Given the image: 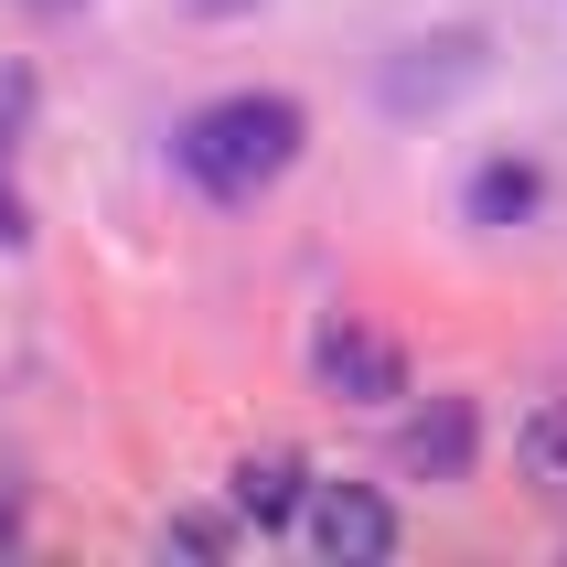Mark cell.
<instances>
[{
    "instance_id": "cell-10",
    "label": "cell",
    "mask_w": 567,
    "mask_h": 567,
    "mask_svg": "<svg viewBox=\"0 0 567 567\" xmlns=\"http://www.w3.org/2000/svg\"><path fill=\"white\" fill-rule=\"evenodd\" d=\"M193 11H236V0H193Z\"/></svg>"
},
{
    "instance_id": "cell-1",
    "label": "cell",
    "mask_w": 567,
    "mask_h": 567,
    "mask_svg": "<svg viewBox=\"0 0 567 567\" xmlns=\"http://www.w3.org/2000/svg\"><path fill=\"white\" fill-rule=\"evenodd\" d=\"M172 151H183V172L215 193V204H247V193H268L289 161H300V107H289V96H215V107L183 118Z\"/></svg>"
},
{
    "instance_id": "cell-5",
    "label": "cell",
    "mask_w": 567,
    "mask_h": 567,
    "mask_svg": "<svg viewBox=\"0 0 567 567\" xmlns=\"http://www.w3.org/2000/svg\"><path fill=\"white\" fill-rule=\"evenodd\" d=\"M300 504H311L300 461H247V472H236V514H247V525H289Z\"/></svg>"
},
{
    "instance_id": "cell-2",
    "label": "cell",
    "mask_w": 567,
    "mask_h": 567,
    "mask_svg": "<svg viewBox=\"0 0 567 567\" xmlns=\"http://www.w3.org/2000/svg\"><path fill=\"white\" fill-rule=\"evenodd\" d=\"M311 364H321L332 396H353V408H396V396H408V353L385 343V332H364V321H321Z\"/></svg>"
},
{
    "instance_id": "cell-11",
    "label": "cell",
    "mask_w": 567,
    "mask_h": 567,
    "mask_svg": "<svg viewBox=\"0 0 567 567\" xmlns=\"http://www.w3.org/2000/svg\"><path fill=\"white\" fill-rule=\"evenodd\" d=\"M43 11H64V0H43Z\"/></svg>"
},
{
    "instance_id": "cell-7",
    "label": "cell",
    "mask_w": 567,
    "mask_h": 567,
    "mask_svg": "<svg viewBox=\"0 0 567 567\" xmlns=\"http://www.w3.org/2000/svg\"><path fill=\"white\" fill-rule=\"evenodd\" d=\"M514 450H525V482H536L546 504H567V408H536Z\"/></svg>"
},
{
    "instance_id": "cell-3",
    "label": "cell",
    "mask_w": 567,
    "mask_h": 567,
    "mask_svg": "<svg viewBox=\"0 0 567 567\" xmlns=\"http://www.w3.org/2000/svg\"><path fill=\"white\" fill-rule=\"evenodd\" d=\"M300 525H311V546H321V557H343V567L396 557V514H385L375 493H364V482H311Z\"/></svg>"
},
{
    "instance_id": "cell-9",
    "label": "cell",
    "mask_w": 567,
    "mask_h": 567,
    "mask_svg": "<svg viewBox=\"0 0 567 567\" xmlns=\"http://www.w3.org/2000/svg\"><path fill=\"white\" fill-rule=\"evenodd\" d=\"M11 546H22V525H11V504H0V557H11Z\"/></svg>"
},
{
    "instance_id": "cell-6",
    "label": "cell",
    "mask_w": 567,
    "mask_h": 567,
    "mask_svg": "<svg viewBox=\"0 0 567 567\" xmlns=\"http://www.w3.org/2000/svg\"><path fill=\"white\" fill-rule=\"evenodd\" d=\"M536 215V172L525 161H482L472 172V225H525Z\"/></svg>"
},
{
    "instance_id": "cell-8",
    "label": "cell",
    "mask_w": 567,
    "mask_h": 567,
    "mask_svg": "<svg viewBox=\"0 0 567 567\" xmlns=\"http://www.w3.org/2000/svg\"><path fill=\"white\" fill-rule=\"evenodd\" d=\"M172 546H183V557H225V546H236V525H225V514H183V525H172Z\"/></svg>"
},
{
    "instance_id": "cell-4",
    "label": "cell",
    "mask_w": 567,
    "mask_h": 567,
    "mask_svg": "<svg viewBox=\"0 0 567 567\" xmlns=\"http://www.w3.org/2000/svg\"><path fill=\"white\" fill-rule=\"evenodd\" d=\"M472 450H482L472 396H429V408L396 429V472H408V482H461V472H472Z\"/></svg>"
}]
</instances>
